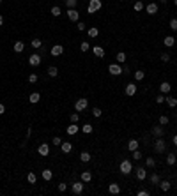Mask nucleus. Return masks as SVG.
<instances>
[{"label":"nucleus","mask_w":177,"mask_h":196,"mask_svg":"<svg viewBox=\"0 0 177 196\" xmlns=\"http://www.w3.org/2000/svg\"><path fill=\"white\" fill-rule=\"evenodd\" d=\"M103 7V2L101 0H91L88 2V6H87V11H88V14H94L96 11H99Z\"/></svg>","instance_id":"f257e3e1"},{"label":"nucleus","mask_w":177,"mask_h":196,"mask_svg":"<svg viewBox=\"0 0 177 196\" xmlns=\"http://www.w3.org/2000/svg\"><path fill=\"white\" fill-rule=\"evenodd\" d=\"M119 170H121V173L122 175H129V173L135 170L133 168V164H131V161H128V159H124L122 163H121V166H119Z\"/></svg>","instance_id":"f03ea898"},{"label":"nucleus","mask_w":177,"mask_h":196,"mask_svg":"<svg viewBox=\"0 0 177 196\" xmlns=\"http://www.w3.org/2000/svg\"><path fill=\"white\" fill-rule=\"evenodd\" d=\"M154 150H156L158 154H163V152L167 150V145H165L163 138H156V141H154Z\"/></svg>","instance_id":"7ed1b4c3"},{"label":"nucleus","mask_w":177,"mask_h":196,"mask_svg":"<svg viewBox=\"0 0 177 196\" xmlns=\"http://www.w3.org/2000/svg\"><path fill=\"white\" fill-rule=\"evenodd\" d=\"M108 73L112 76H119V74H122V67L119 64H110L108 65Z\"/></svg>","instance_id":"20e7f679"},{"label":"nucleus","mask_w":177,"mask_h":196,"mask_svg":"<svg viewBox=\"0 0 177 196\" xmlns=\"http://www.w3.org/2000/svg\"><path fill=\"white\" fill-rule=\"evenodd\" d=\"M135 175H137L138 180H145L147 179V170L144 166H138V168H135Z\"/></svg>","instance_id":"39448f33"},{"label":"nucleus","mask_w":177,"mask_h":196,"mask_svg":"<svg viewBox=\"0 0 177 196\" xmlns=\"http://www.w3.org/2000/svg\"><path fill=\"white\" fill-rule=\"evenodd\" d=\"M87 104H88V101L82 97V99H78V101L75 103V110H76V112H83L85 108H87Z\"/></svg>","instance_id":"423d86ee"},{"label":"nucleus","mask_w":177,"mask_h":196,"mask_svg":"<svg viewBox=\"0 0 177 196\" xmlns=\"http://www.w3.org/2000/svg\"><path fill=\"white\" fill-rule=\"evenodd\" d=\"M29 64L32 65V67H37V65L41 64V55H37V53H32V55L29 57Z\"/></svg>","instance_id":"0eeeda50"},{"label":"nucleus","mask_w":177,"mask_h":196,"mask_svg":"<svg viewBox=\"0 0 177 196\" xmlns=\"http://www.w3.org/2000/svg\"><path fill=\"white\" fill-rule=\"evenodd\" d=\"M71 191H73V194H82L83 193V180L71 184Z\"/></svg>","instance_id":"6e6552de"},{"label":"nucleus","mask_w":177,"mask_h":196,"mask_svg":"<svg viewBox=\"0 0 177 196\" xmlns=\"http://www.w3.org/2000/svg\"><path fill=\"white\" fill-rule=\"evenodd\" d=\"M37 152H39V156H48L50 154V145L48 143H41L37 147Z\"/></svg>","instance_id":"1a4fd4ad"},{"label":"nucleus","mask_w":177,"mask_h":196,"mask_svg":"<svg viewBox=\"0 0 177 196\" xmlns=\"http://www.w3.org/2000/svg\"><path fill=\"white\" fill-rule=\"evenodd\" d=\"M145 12H147V14H156V12H158V4H156V2L147 4V6H145Z\"/></svg>","instance_id":"9d476101"},{"label":"nucleus","mask_w":177,"mask_h":196,"mask_svg":"<svg viewBox=\"0 0 177 196\" xmlns=\"http://www.w3.org/2000/svg\"><path fill=\"white\" fill-rule=\"evenodd\" d=\"M78 131H80L78 124H76V122H71V125H69L68 129H66V133H68L69 136H73V134H76V133H78Z\"/></svg>","instance_id":"9b49d317"},{"label":"nucleus","mask_w":177,"mask_h":196,"mask_svg":"<svg viewBox=\"0 0 177 196\" xmlns=\"http://www.w3.org/2000/svg\"><path fill=\"white\" fill-rule=\"evenodd\" d=\"M135 94H137V85H135V83H129V85H126V96L133 97Z\"/></svg>","instance_id":"f8f14e48"},{"label":"nucleus","mask_w":177,"mask_h":196,"mask_svg":"<svg viewBox=\"0 0 177 196\" xmlns=\"http://www.w3.org/2000/svg\"><path fill=\"white\" fill-rule=\"evenodd\" d=\"M68 18H69L71 21H80V12H78L76 9H69V11H68Z\"/></svg>","instance_id":"ddd939ff"},{"label":"nucleus","mask_w":177,"mask_h":196,"mask_svg":"<svg viewBox=\"0 0 177 196\" xmlns=\"http://www.w3.org/2000/svg\"><path fill=\"white\" fill-rule=\"evenodd\" d=\"M62 53H64V46H62V44H55V46L52 48V55H53V57H60Z\"/></svg>","instance_id":"4468645a"},{"label":"nucleus","mask_w":177,"mask_h":196,"mask_svg":"<svg viewBox=\"0 0 177 196\" xmlns=\"http://www.w3.org/2000/svg\"><path fill=\"white\" fill-rule=\"evenodd\" d=\"M175 42H177V41H175L172 35H167V37L163 39V44H165L167 48H174V44H175Z\"/></svg>","instance_id":"2eb2a0df"},{"label":"nucleus","mask_w":177,"mask_h":196,"mask_svg":"<svg viewBox=\"0 0 177 196\" xmlns=\"http://www.w3.org/2000/svg\"><path fill=\"white\" fill-rule=\"evenodd\" d=\"M152 136H156V138H163V127H160V125H156V127H152Z\"/></svg>","instance_id":"dca6fc26"},{"label":"nucleus","mask_w":177,"mask_h":196,"mask_svg":"<svg viewBox=\"0 0 177 196\" xmlns=\"http://www.w3.org/2000/svg\"><path fill=\"white\" fill-rule=\"evenodd\" d=\"M71 148H73V145H71L69 141H62V145H60V150L64 152V154H69V152H71Z\"/></svg>","instance_id":"f3484780"},{"label":"nucleus","mask_w":177,"mask_h":196,"mask_svg":"<svg viewBox=\"0 0 177 196\" xmlns=\"http://www.w3.org/2000/svg\"><path fill=\"white\" fill-rule=\"evenodd\" d=\"M41 175H43V179L46 180V182H50V180L53 179V171H52V170H43Z\"/></svg>","instance_id":"a211bd4d"},{"label":"nucleus","mask_w":177,"mask_h":196,"mask_svg":"<svg viewBox=\"0 0 177 196\" xmlns=\"http://www.w3.org/2000/svg\"><path fill=\"white\" fill-rule=\"evenodd\" d=\"M13 48H14V51H16V53H21V51L25 50V42H21V41H16Z\"/></svg>","instance_id":"6ab92c4d"},{"label":"nucleus","mask_w":177,"mask_h":196,"mask_svg":"<svg viewBox=\"0 0 177 196\" xmlns=\"http://www.w3.org/2000/svg\"><path fill=\"white\" fill-rule=\"evenodd\" d=\"M170 89H172V85H170L168 81H163V83L160 85V90H161L163 94H168V92H170Z\"/></svg>","instance_id":"aec40b11"},{"label":"nucleus","mask_w":177,"mask_h":196,"mask_svg":"<svg viewBox=\"0 0 177 196\" xmlns=\"http://www.w3.org/2000/svg\"><path fill=\"white\" fill-rule=\"evenodd\" d=\"M80 179H82L83 182H91V180H92V173H91V171H82Z\"/></svg>","instance_id":"412c9836"},{"label":"nucleus","mask_w":177,"mask_h":196,"mask_svg":"<svg viewBox=\"0 0 177 196\" xmlns=\"http://www.w3.org/2000/svg\"><path fill=\"white\" fill-rule=\"evenodd\" d=\"M29 101H30L32 104L39 103V101H41V94H39V92H32V94H30V97H29Z\"/></svg>","instance_id":"4be33fe9"},{"label":"nucleus","mask_w":177,"mask_h":196,"mask_svg":"<svg viewBox=\"0 0 177 196\" xmlns=\"http://www.w3.org/2000/svg\"><path fill=\"white\" fill-rule=\"evenodd\" d=\"M158 186H160V189H161V191H163V193H167V191H170V187H172V186H170V182H168V180H161V182H160V184H158Z\"/></svg>","instance_id":"5701e85b"},{"label":"nucleus","mask_w":177,"mask_h":196,"mask_svg":"<svg viewBox=\"0 0 177 196\" xmlns=\"http://www.w3.org/2000/svg\"><path fill=\"white\" fill-rule=\"evenodd\" d=\"M108 191L112 193V194H119V193H121V186H119V184H110V186H108Z\"/></svg>","instance_id":"b1692460"},{"label":"nucleus","mask_w":177,"mask_h":196,"mask_svg":"<svg viewBox=\"0 0 177 196\" xmlns=\"http://www.w3.org/2000/svg\"><path fill=\"white\" fill-rule=\"evenodd\" d=\"M165 103H167L170 108H175V106H177V99H175V97H172V96L165 97Z\"/></svg>","instance_id":"393cba45"},{"label":"nucleus","mask_w":177,"mask_h":196,"mask_svg":"<svg viewBox=\"0 0 177 196\" xmlns=\"http://www.w3.org/2000/svg\"><path fill=\"white\" fill-rule=\"evenodd\" d=\"M138 145H140V143H138V140H129V143H128V148L133 152V150H137V148H138Z\"/></svg>","instance_id":"a878e982"},{"label":"nucleus","mask_w":177,"mask_h":196,"mask_svg":"<svg viewBox=\"0 0 177 196\" xmlns=\"http://www.w3.org/2000/svg\"><path fill=\"white\" fill-rule=\"evenodd\" d=\"M92 53H94L96 57H105V50H103L101 46H94V48H92Z\"/></svg>","instance_id":"bb28decb"},{"label":"nucleus","mask_w":177,"mask_h":196,"mask_svg":"<svg viewBox=\"0 0 177 196\" xmlns=\"http://www.w3.org/2000/svg\"><path fill=\"white\" fill-rule=\"evenodd\" d=\"M175 161H177L175 154H168V156H167V164H168V166H174V164H175Z\"/></svg>","instance_id":"cd10ccee"},{"label":"nucleus","mask_w":177,"mask_h":196,"mask_svg":"<svg viewBox=\"0 0 177 196\" xmlns=\"http://www.w3.org/2000/svg\"><path fill=\"white\" fill-rule=\"evenodd\" d=\"M145 166L147 168H156V159H154V157H147L145 159Z\"/></svg>","instance_id":"c85d7f7f"},{"label":"nucleus","mask_w":177,"mask_h":196,"mask_svg":"<svg viewBox=\"0 0 177 196\" xmlns=\"http://www.w3.org/2000/svg\"><path fill=\"white\" fill-rule=\"evenodd\" d=\"M149 180H151V184L158 186V184H160V175H158V173H152V175L149 177Z\"/></svg>","instance_id":"c756f323"},{"label":"nucleus","mask_w":177,"mask_h":196,"mask_svg":"<svg viewBox=\"0 0 177 196\" xmlns=\"http://www.w3.org/2000/svg\"><path fill=\"white\" fill-rule=\"evenodd\" d=\"M48 74H50L52 78H55V76L59 74V69L55 67V65H50V67H48Z\"/></svg>","instance_id":"7c9ffc66"},{"label":"nucleus","mask_w":177,"mask_h":196,"mask_svg":"<svg viewBox=\"0 0 177 196\" xmlns=\"http://www.w3.org/2000/svg\"><path fill=\"white\" fill-rule=\"evenodd\" d=\"M80 161L88 163V161H91V154H88V152H82V154H80Z\"/></svg>","instance_id":"2f4dec72"},{"label":"nucleus","mask_w":177,"mask_h":196,"mask_svg":"<svg viewBox=\"0 0 177 196\" xmlns=\"http://www.w3.org/2000/svg\"><path fill=\"white\" fill-rule=\"evenodd\" d=\"M92 129H94V127H92L91 124H85V125H82V131H83L85 134H91V133H92Z\"/></svg>","instance_id":"473e14b6"},{"label":"nucleus","mask_w":177,"mask_h":196,"mask_svg":"<svg viewBox=\"0 0 177 196\" xmlns=\"http://www.w3.org/2000/svg\"><path fill=\"white\" fill-rule=\"evenodd\" d=\"M99 35V30L98 28H88V37H91V39H96Z\"/></svg>","instance_id":"72a5a7b5"},{"label":"nucleus","mask_w":177,"mask_h":196,"mask_svg":"<svg viewBox=\"0 0 177 196\" xmlns=\"http://www.w3.org/2000/svg\"><path fill=\"white\" fill-rule=\"evenodd\" d=\"M144 78H145V71H137V73H135V80H137V81H142Z\"/></svg>","instance_id":"f704fd0d"},{"label":"nucleus","mask_w":177,"mask_h":196,"mask_svg":"<svg viewBox=\"0 0 177 196\" xmlns=\"http://www.w3.org/2000/svg\"><path fill=\"white\" fill-rule=\"evenodd\" d=\"M142 157H144V156H142V152H140L138 148H137V150H133V159H135V161H140Z\"/></svg>","instance_id":"c9c22d12"},{"label":"nucleus","mask_w":177,"mask_h":196,"mask_svg":"<svg viewBox=\"0 0 177 196\" xmlns=\"http://www.w3.org/2000/svg\"><path fill=\"white\" fill-rule=\"evenodd\" d=\"M76 4H78V0H66V6L69 9H76Z\"/></svg>","instance_id":"e433bc0d"},{"label":"nucleus","mask_w":177,"mask_h":196,"mask_svg":"<svg viewBox=\"0 0 177 196\" xmlns=\"http://www.w3.org/2000/svg\"><path fill=\"white\" fill-rule=\"evenodd\" d=\"M117 62H119V64L126 62V53H124V51H119V53H117Z\"/></svg>","instance_id":"4c0bfd02"},{"label":"nucleus","mask_w":177,"mask_h":196,"mask_svg":"<svg viewBox=\"0 0 177 196\" xmlns=\"http://www.w3.org/2000/svg\"><path fill=\"white\" fill-rule=\"evenodd\" d=\"M62 12H60V7L59 6H53L52 7V16H60Z\"/></svg>","instance_id":"58836bf2"},{"label":"nucleus","mask_w":177,"mask_h":196,"mask_svg":"<svg viewBox=\"0 0 177 196\" xmlns=\"http://www.w3.org/2000/svg\"><path fill=\"white\" fill-rule=\"evenodd\" d=\"M27 180H29L30 184H36V180H37V177H36V173H29V175H27Z\"/></svg>","instance_id":"ea45409f"},{"label":"nucleus","mask_w":177,"mask_h":196,"mask_svg":"<svg viewBox=\"0 0 177 196\" xmlns=\"http://www.w3.org/2000/svg\"><path fill=\"white\" fill-rule=\"evenodd\" d=\"M133 9H135L137 12H138V11H142V9H144V2H140V0H138V2H135V6H133Z\"/></svg>","instance_id":"a19ab883"},{"label":"nucleus","mask_w":177,"mask_h":196,"mask_svg":"<svg viewBox=\"0 0 177 196\" xmlns=\"http://www.w3.org/2000/svg\"><path fill=\"white\" fill-rule=\"evenodd\" d=\"M32 46L34 48H41L43 46V41L41 39H32Z\"/></svg>","instance_id":"79ce46f5"},{"label":"nucleus","mask_w":177,"mask_h":196,"mask_svg":"<svg viewBox=\"0 0 177 196\" xmlns=\"http://www.w3.org/2000/svg\"><path fill=\"white\" fill-rule=\"evenodd\" d=\"M168 122H170V120H168L167 115H161V117H160V125H167Z\"/></svg>","instance_id":"37998d69"},{"label":"nucleus","mask_w":177,"mask_h":196,"mask_svg":"<svg viewBox=\"0 0 177 196\" xmlns=\"http://www.w3.org/2000/svg\"><path fill=\"white\" fill-rule=\"evenodd\" d=\"M37 80H39V76H37L36 73H32V74L29 76V81H30V83H37Z\"/></svg>","instance_id":"c03bdc74"},{"label":"nucleus","mask_w":177,"mask_h":196,"mask_svg":"<svg viewBox=\"0 0 177 196\" xmlns=\"http://www.w3.org/2000/svg\"><path fill=\"white\" fill-rule=\"evenodd\" d=\"M170 28L172 30H177V18H172L170 19Z\"/></svg>","instance_id":"a18cd8bd"},{"label":"nucleus","mask_w":177,"mask_h":196,"mask_svg":"<svg viewBox=\"0 0 177 196\" xmlns=\"http://www.w3.org/2000/svg\"><path fill=\"white\" fill-rule=\"evenodd\" d=\"M92 115H94V117H96V118H99V117H101V115H103V112H101V110H99V108H94V110H92Z\"/></svg>","instance_id":"49530a36"},{"label":"nucleus","mask_w":177,"mask_h":196,"mask_svg":"<svg viewBox=\"0 0 177 196\" xmlns=\"http://www.w3.org/2000/svg\"><path fill=\"white\" fill-rule=\"evenodd\" d=\"M52 143H53V145H55V147H60V145H62V140H60V138H59V136H55V138H53V140H52Z\"/></svg>","instance_id":"de8ad7c7"},{"label":"nucleus","mask_w":177,"mask_h":196,"mask_svg":"<svg viewBox=\"0 0 177 196\" xmlns=\"http://www.w3.org/2000/svg\"><path fill=\"white\" fill-rule=\"evenodd\" d=\"M80 50H82L83 53H85V51H88V42H87V41H85V42H82V44H80Z\"/></svg>","instance_id":"09e8293b"},{"label":"nucleus","mask_w":177,"mask_h":196,"mask_svg":"<svg viewBox=\"0 0 177 196\" xmlns=\"http://www.w3.org/2000/svg\"><path fill=\"white\" fill-rule=\"evenodd\" d=\"M69 120H71V122H78V120H80V115H78V113H71Z\"/></svg>","instance_id":"8fccbe9b"},{"label":"nucleus","mask_w":177,"mask_h":196,"mask_svg":"<svg viewBox=\"0 0 177 196\" xmlns=\"http://www.w3.org/2000/svg\"><path fill=\"white\" fill-rule=\"evenodd\" d=\"M66 189H68V184H62V182H60V184H59V191H60V193H66Z\"/></svg>","instance_id":"3c124183"},{"label":"nucleus","mask_w":177,"mask_h":196,"mask_svg":"<svg viewBox=\"0 0 177 196\" xmlns=\"http://www.w3.org/2000/svg\"><path fill=\"white\" fill-rule=\"evenodd\" d=\"M160 57H161V60H163V62H168V60H170V55H168V53H161Z\"/></svg>","instance_id":"603ef678"},{"label":"nucleus","mask_w":177,"mask_h":196,"mask_svg":"<svg viewBox=\"0 0 177 196\" xmlns=\"http://www.w3.org/2000/svg\"><path fill=\"white\" fill-rule=\"evenodd\" d=\"M156 103H158V104H161V103H165V96H163V94H160V96L156 97Z\"/></svg>","instance_id":"864d4df0"},{"label":"nucleus","mask_w":177,"mask_h":196,"mask_svg":"<svg viewBox=\"0 0 177 196\" xmlns=\"http://www.w3.org/2000/svg\"><path fill=\"white\" fill-rule=\"evenodd\" d=\"M76 28L82 32V30H85V23H83V21H78V25H76Z\"/></svg>","instance_id":"5fc2aeb1"},{"label":"nucleus","mask_w":177,"mask_h":196,"mask_svg":"<svg viewBox=\"0 0 177 196\" xmlns=\"http://www.w3.org/2000/svg\"><path fill=\"white\" fill-rule=\"evenodd\" d=\"M138 196H149V191H145V189H140V191H138Z\"/></svg>","instance_id":"6e6d98bb"},{"label":"nucleus","mask_w":177,"mask_h":196,"mask_svg":"<svg viewBox=\"0 0 177 196\" xmlns=\"http://www.w3.org/2000/svg\"><path fill=\"white\" fill-rule=\"evenodd\" d=\"M4 113H6V106L0 103V115H4Z\"/></svg>","instance_id":"4d7b16f0"},{"label":"nucleus","mask_w":177,"mask_h":196,"mask_svg":"<svg viewBox=\"0 0 177 196\" xmlns=\"http://www.w3.org/2000/svg\"><path fill=\"white\" fill-rule=\"evenodd\" d=\"M2 25H4V16L0 14V27H2Z\"/></svg>","instance_id":"13d9d810"},{"label":"nucleus","mask_w":177,"mask_h":196,"mask_svg":"<svg viewBox=\"0 0 177 196\" xmlns=\"http://www.w3.org/2000/svg\"><path fill=\"white\" fill-rule=\"evenodd\" d=\"M174 145H175V147H177V134H175V136H174Z\"/></svg>","instance_id":"bf43d9fd"},{"label":"nucleus","mask_w":177,"mask_h":196,"mask_svg":"<svg viewBox=\"0 0 177 196\" xmlns=\"http://www.w3.org/2000/svg\"><path fill=\"white\" fill-rule=\"evenodd\" d=\"M160 2H161V4H167V2H168V0H160Z\"/></svg>","instance_id":"052dcab7"},{"label":"nucleus","mask_w":177,"mask_h":196,"mask_svg":"<svg viewBox=\"0 0 177 196\" xmlns=\"http://www.w3.org/2000/svg\"><path fill=\"white\" fill-rule=\"evenodd\" d=\"M174 4H175V6H177V0H174Z\"/></svg>","instance_id":"680f3d73"},{"label":"nucleus","mask_w":177,"mask_h":196,"mask_svg":"<svg viewBox=\"0 0 177 196\" xmlns=\"http://www.w3.org/2000/svg\"><path fill=\"white\" fill-rule=\"evenodd\" d=\"M0 4H2V0H0Z\"/></svg>","instance_id":"e2e57ef3"},{"label":"nucleus","mask_w":177,"mask_h":196,"mask_svg":"<svg viewBox=\"0 0 177 196\" xmlns=\"http://www.w3.org/2000/svg\"><path fill=\"white\" fill-rule=\"evenodd\" d=\"M175 187H177V184H175Z\"/></svg>","instance_id":"0e129e2a"}]
</instances>
